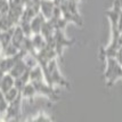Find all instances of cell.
I'll use <instances>...</instances> for the list:
<instances>
[{"mask_svg": "<svg viewBox=\"0 0 122 122\" xmlns=\"http://www.w3.org/2000/svg\"><path fill=\"white\" fill-rule=\"evenodd\" d=\"M0 122H4V121H1V120H0Z\"/></svg>", "mask_w": 122, "mask_h": 122, "instance_id": "6da1fadb", "label": "cell"}]
</instances>
